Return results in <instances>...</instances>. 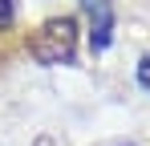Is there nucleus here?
Instances as JSON below:
<instances>
[{
	"mask_svg": "<svg viewBox=\"0 0 150 146\" xmlns=\"http://www.w3.org/2000/svg\"><path fill=\"white\" fill-rule=\"evenodd\" d=\"M33 57L45 61V65H61V61H73V49H77V21L73 16H53L45 21L37 33H33Z\"/></svg>",
	"mask_w": 150,
	"mask_h": 146,
	"instance_id": "1",
	"label": "nucleus"
},
{
	"mask_svg": "<svg viewBox=\"0 0 150 146\" xmlns=\"http://www.w3.org/2000/svg\"><path fill=\"white\" fill-rule=\"evenodd\" d=\"M89 21H93V33H89V45L93 53L110 49V37H114V12H110V0H81Z\"/></svg>",
	"mask_w": 150,
	"mask_h": 146,
	"instance_id": "2",
	"label": "nucleus"
},
{
	"mask_svg": "<svg viewBox=\"0 0 150 146\" xmlns=\"http://www.w3.org/2000/svg\"><path fill=\"white\" fill-rule=\"evenodd\" d=\"M12 21H16V0H0V28H8Z\"/></svg>",
	"mask_w": 150,
	"mask_h": 146,
	"instance_id": "3",
	"label": "nucleus"
},
{
	"mask_svg": "<svg viewBox=\"0 0 150 146\" xmlns=\"http://www.w3.org/2000/svg\"><path fill=\"white\" fill-rule=\"evenodd\" d=\"M138 81H142V89L150 94V57H142V65H138Z\"/></svg>",
	"mask_w": 150,
	"mask_h": 146,
	"instance_id": "4",
	"label": "nucleus"
}]
</instances>
